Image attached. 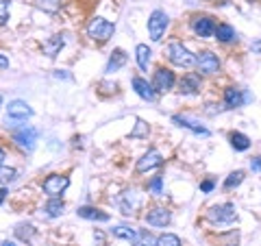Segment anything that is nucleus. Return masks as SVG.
I'll return each instance as SVG.
<instances>
[{
	"mask_svg": "<svg viewBox=\"0 0 261 246\" xmlns=\"http://www.w3.org/2000/svg\"><path fill=\"white\" fill-rule=\"evenodd\" d=\"M113 235L120 237V240H126V242H135L137 231L135 229H130V227H116L113 229Z\"/></svg>",
	"mask_w": 261,
	"mask_h": 246,
	"instance_id": "bb28decb",
	"label": "nucleus"
},
{
	"mask_svg": "<svg viewBox=\"0 0 261 246\" xmlns=\"http://www.w3.org/2000/svg\"><path fill=\"white\" fill-rule=\"evenodd\" d=\"M63 44H65L63 35H53V37H48L46 42H44L42 51H44V55H48V57H57V55H59V51L63 48Z\"/></svg>",
	"mask_w": 261,
	"mask_h": 246,
	"instance_id": "f3484780",
	"label": "nucleus"
},
{
	"mask_svg": "<svg viewBox=\"0 0 261 246\" xmlns=\"http://www.w3.org/2000/svg\"><path fill=\"white\" fill-rule=\"evenodd\" d=\"M46 214L50 216V218H57V216H61L63 214V209H65V205H63V201L61 199H50L46 203Z\"/></svg>",
	"mask_w": 261,
	"mask_h": 246,
	"instance_id": "b1692460",
	"label": "nucleus"
},
{
	"mask_svg": "<svg viewBox=\"0 0 261 246\" xmlns=\"http://www.w3.org/2000/svg\"><path fill=\"white\" fill-rule=\"evenodd\" d=\"M161 163H163L161 153H159V151H154V149H150L148 153H144V155H142V159H140V161H137V172H148V170H152V168L161 166Z\"/></svg>",
	"mask_w": 261,
	"mask_h": 246,
	"instance_id": "f8f14e48",
	"label": "nucleus"
},
{
	"mask_svg": "<svg viewBox=\"0 0 261 246\" xmlns=\"http://www.w3.org/2000/svg\"><path fill=\"white\" fill-rule=\"evenodd\" d=\"M172 122H176L178 127H185V129H190V131H194L196 135H209V131L205 129V127H200V125H196V122H192V120H187V118H181V116H174L172 118Z\"/></svg>",
	"mask_w": 261,
	"mask_h": 246,
	"instance_id": "4be33fe9",
	"label": "nucleus"
},
{
	"mask_svg": "<svg viewBox=\"0 0 261 246\" xmlns=\"http://www.w3.org/2000/svg\"><path fill=\"white\" fill-rule=\"evenodd\" d=\"M157 246H183V244L174 233H163L161 237H157Z\"/></svg>",
	"mask_w": 261,
	"mask_h": 246,
	"instance_id": "c85d7f7f",
	"label": "nucleus"
},
{
	"mask_svg": "<svg viewBox=\"0 0 261 246\" xmlns=\"http://www.w3.org/2000/svg\"><path fill=\"white\" fill-rule=\"evenodd\" d=\"M181 92L183 94H198L200 87H202V81H200V75L198 72H187V75H183L181 79Z\"/></svg>",
	"mask_w": 261,
	"mask_h": 246,
	"instance_id": "ddd939ff",
	"label": "nucleus"
},
{
	"mask_svg": "<svg viewBox=\"0 0 261 246\" xmlns=\"http://www.w3.org/2000/svg\"><path fill=\"white\" fill-rule=\"evenodd\" d=\"M0 68H9V59L3 57V55H0Z\"/></svg>",
	"mask_w": 261,
	"mask_h": 246,
	"instance_id": "e433bc0d",
	"label": "nucleus"
},
{
	"mask_svg": "<svg viewBox=\"0 0 261 246\" xmlns=\"http://www.w3.org/2000/svg\"><path fill=\"white\" fill-rule=\"evenodd\" d=\"M5 199H7V187H0V205H3Z\"/></svg>",
	"mask_w": 261,
	"mask_h": 246,
	"instance_id": "4c0bfd02",
	"label": "nucleus"
},
{
	"mask_svg": "<svg viewBox=\"0 0 261 246\" xmlns=\"http://www.w3.org/2000/svg\"><path fill=\"white\" fill-rule=\"evenodd\" d=\"M174 83H176V77H174L172 70H168V68H157L154 70V77H152L154 92L166 94V92H170V89L174 87Z\"/></svg>",
	"mask_w": 261,
	"mask_h": 246,
	"instance_id": "0eeeda50",
	"label": "nucleus"
},
{
	"mask_svg": "<svg viewBox=\"0 0 261 246\" xmlns=\"http://www.w3.org/2000/svg\"><path fill=\"white\" fill-rule=\"evenodd\" d=\"M216 39L222 44H228L235 39V29L231 27V24H218L216 27Z\"/></svg>",
	"mask_w": 261,
	"mask_h": 246,
	"instance_id": "412c9836",
	"label": "nucleus"
},
{
	"mask_svg": "<svg viewBox=\"0 0 261 246\" xmlns=\"http://www.w3.org/2000/svg\"><path fill=\"white\" fill-rule=\"evenodd\" d=\"M133 87H135L137 96H140V98H144V101L152 103L154 98H157V92H154L152 83H148V81H146V79H142V77H135V79H133Z\"/></svg>",
	"mask_w": 261,
	"mask_h": 246,
	"instance_id": "4468645a",
	"label": "nucleus"
},
{
	"mask_svg": "<svg viewBox=\"0 0 261 246\" xmlns=\"http://www.w3.org/2000/svg\"><path fill=\"white\" fill-rule=\"evenodd\" d=\"M207 218L211 220L214 225H228L238 218V211H235V205L231 203H222V205H216L207 211Z\"/></svg>",
	"mask_w": 261,
	"mask_h": 246,
	"instance_id": "f03ea898",
	"label": "nucleus"
},
{
	"mask_svg": "<svg viewBox=\"0 0 261 246\" xmlns=\"http://www.w3.org/2000/svg\"><path fill=\"white\" fill-rule=\"evenodd\" d=\"M3 163H5V151L0 149V168H3Z\"/></svg>",
	"mask_w": 261,
	"mask_h": 246,
	"instance_id": "58836bf2",
	"label": "nucleus"
},
{
	"mask_svg": "<svg viewBox=\"0 0 261 246\" xmlns=\"http://www.w3.org/2000/svg\"><path fill=\"white\" fill-rule=\"evenodd\" d=\"M37 129H33V127H22L18 129L13 133V142L20 146V149L24 151H33L35 149V142H37Z\"/></svg>",
	"mask_w": 261,
	"mask_h": 246,
	"instance_id": "1a4fd4ad",
	"label": "nucleus"
},
{
	"mask_svg": "<svg viewBox=\"0 0 261 246\" xmlns=\"http://www.w3.org/2000/svg\"><path fill=\"white\" fill-rule=\"evenodd\" d=\"M168 59L174 65H181V68H190V65L196 63V57L181 42H172L168 46Z\"/></svg>",
	"mask_w": 261,
	"mask_h": 246,
	"instance_id": "7ed1b4c3",
	"label": "nucleus"
},
{
	"mask_svg": "<svg viewBox=\"0 0 261 246\" xmlns=\"http://www.w3.org/2000/svg\"><path fill=\"white\" fill-rule=\"evenodd\" d=\"M228 139H231V146L235 151H248L250 149V139H248V135H244V133L233 131V133L228 135Z\"/></svg>",
	"mask_w": 261,
	"mask_h": 246,
	"instance_id": "5701e85b",
	"label": "nucleus"
},
{
	"mask_svg": "<svg viewBox=\"0 0 261 246\" xmlns=\"http://www.w3.org/2000/svg\"><path fill=\"white\" fill-rule=\"evenodd\" d=\"M0 246H15V244H13V242H3Z\"/></svg>",
	"mask_w": 261,
	"mask_h": 246,
	"instance_id": "ea45409f",
	"label": "nucleus"
},
{
	"mask_svg": "<svg viewBox=\"0 0 261 246\" xmlns=\"http://www.w3.org/2000/svg\"><path fill=\"white\" fill-rule=\"evenodd\" d=\"M161 183H163V179H161V177H154L148 187H150V190H152L154 194H161Z\"/></svg>",
	"mask_w": 261,
	"mask_h": 246,
	"instance_id": "72a5a7b5",
	"label": "nucleus"
},
{
	"mask_svg": "<svg viewBox=\"0 0 261 246\" xmlns=\"http://www.w3.org/2000/svg\"><path fill=\"white\" fill-rule=\"evenodd\" d=\"M242 181H244V172H242V170L231 172V175H228V179L224 181V190H233V187H238Z\"/></svg>",
	"mask_w": 261,
	"mask_h": 246,
	"instance_id": "cd10ccee",
	"label": "nucleus"
},
{
	"mask_svg": "<svg viewBox=\"0 0 261 246\" xmlns=\"http://www.w3.org/2000/svg\"><path fill=\"white\" fill-rule=\"evenodd\" d=\"M137 205H140V196H137V192H124L120 196V209H122L124 216L135 214Z\"/></svg>",
	"mask_w": 261,
	"mask_h": 246,
	"instance_id": "2eb2a0df",
	"label": "nucleus"
},
{
	"mask_svg": "<svg viewBox=\"0 0 261 246\" xmlns=\"http://www.w3.org/2000/svg\"><path fill=\"white\" fill-rule=\"evenodd\" d=\"M170 220H172V214H170V209H166V207H152L148 214H146V223L150 227H166V225H170Z\"/></svg>",
	"mask_w": 261,
	"mask_h": 246,
	"instance_id": "9b49d317",
	"label": "nucleus"
},
{
	"mask_svg": "<svg viewBox=\"0 0 261 246\" xmlns=\"http://www.w3.org/2000/svg\"><path fill=\"white\" fill-rule=\"evenodd\" d=\"M33 116V109L24 101H11L7 107V122H27Z\"/></svg>",
	"mask_w": 261,
	"mask_h": 246,
	"instance_id": "6e6552de",
	"label": "nucleus"
},
{
	"mask_svg": "<svg viewBox=\"0 0 261 246\" xmlns=\"http://www.w3.org/2000/svg\"><path fill=\"white\" fill-rule=\"evenodd\" d=\"M168 22H170V18H168L166 11L154 9L150 13V18H148V33H150L152 42H161L163 33H166V29H168Z\"/></svg>",
	"mask_w": 261,
	"mask_h": 246,
	"instance_id": "20e7f679",
	"label": "nucleus"
},
{
	"mask_svg": "<svg viewBox=\"0 0 261 246\" xmlns=\"http://www.w3.org/2000/svg\"><path fill=\"white\" fill-rule=\"evenodd\" d=\"M200 190L202 192H211V190H214V181H202L200 183Z\"/></svg>",
	"mask_w": 261,
	"mask_h": 246,
	"instance_id": "c9c22d12",
	"label": "nucleus"
},
{
	"mask_svg": "<svg viewBox=\"0 0 261 246\" xmlns=\"http://www.w3.org/2000/svg\"><path fill=\"white\" fill-rule=\"evenodd\" d=\"M15 175H18V172H15V168H0V183L3 185H7V183H11V181H15Z\"/></svg>",
	"mask_w": 261,
	"mask_h": 246,
	"instance_id": "2f4dec72",
	"label": "nucleus"
},
{
	"mask_svg": "<svg viewBox=\"0 0 261 246\" xmlns=\"http://www.w3.org/2000/svg\"><path fill=\"white\" fill-rule=\"evenodd\" d=\"M250 168L255 170V172H261V157H255V159H250Z\"/></svg>",
	"mask_w": 261,
	"mask_h": 246,
	"instance_id": "f704fd0d",
	"label": "nucleus"
},
{
	"mask_svg": "<svg viewBox=\"0 0 261 246\" xmlns=\"http://www.w3.org/2000/svg\"><path fill=\"white\" fill-rule=\"evenodd\" d=\"M133 246H157V237H154L150 231H137Z\"/></svg>",
	"mask_w": 261,
	"mask_h": 246,
	"instance_id": "393cba45",
	"label": "nucleus"
},
{
	"mask_svg": "<svg viewBox=\"0 0 261 246\" xmlns=\"http://www.w3.org/2000/svg\"><path fill=\"white\" fill-rule=\"evenodd\" d=\"M126 59H128L126 53L122 51V48H116V51L111 53V57H109V61H107V68H105V72H109V75H111V72H118V70L122 68V65L126 63Z\"/></svg>",
	"mask_w": 261,
	"mask_h": 246,
	"instance_id": "dca6fc26",
	"label": "nucleus"
},
{
	"mask_svg": "<svg viewBox=\"0 0 261 246\" xmlns=\"http://www.w3.org/2000/svg\"><path fill=\"white\" fill-rule=\"evenodd\" d=\"M148 135V125L144 120H137L135 122V129L130 131V137H146Z\"/></svg>",
	"mask_w": 261,
	"mask_h": 246,
	"instance_id": "473e14b6",
	"label": "nucleus"
},
{
	"mask_svg": "<svg viewBox=\"0 0 261 246\" xmlns=\"http://www.w3.org/2000/svg\"><path fill=\"white\" fill-rule=\"evenodd\" d=\"M9 11H11V0H0V27L9 22Z\"/></svg>",
	"mask_w": 261,
	"mask_h": 246,
	"instance_id": "7c9ffc66",
	"label": "nucleus"
},
{
	"mask_svg": "<svg viewBox=\"0 0 261 246\" xmlns=\"http://www.w3.org/2000/svg\"><path fill=\"white\" fill-rule=\"evenodd\" d=\"M0 105H3V96H0Z\"/></svg>",
	"mask_w": 261,
	"mask_h": 246,
	"instance_id": "a19ab883",
	"label": "nucleus"
},
{
	"mask_svg": "<svg viewBox=\"0 0 261 246\" xmlns=\"http://www.w3.org/2000/svg\"><path fill=\"white\" fill-rule=\"evenodd\" d=\"M76 214L85 220H100V223H107L109 220V214H105V211L96 209V207H79Z\"/></svg>",
	"mask_w": 261,
	"mask_h": 246,
	"instance_id": "6ab92c4d",
	"label": "nucleus"
},
{
	"mask_svg": "<svg viewBox=\"0 0 261 246\" xmlns=\"http://www.w3.org/2000/svg\"><path fill=\"white\" fill-rule=\"evenodd\" d=\"M35 235V227L33 225H18L15 227V237H18V240H22V242H29L31 237Z\"/></svg>",
	"mask_w": 261,
	"mask_h": 246,
	"instance_id": "a878e982",
	"label": "nucleus"
},
{
	"mask_svg": "<svg viewBox=\"0 0 261 246\" xmlns=\"http://www.w3.org/2000/svg\"><path fill=\"white\" fill-rule=\"evenodd\" d=\"M216 20L211 18V15H198V18L192 20V29L198 37H211L216 35Z\"/></svg>",
	"mask_w": 261,
	"mask_h": 246,
	"instance_id": "9d476101",
	"label": "nucleus"
},
{
	"mask_svg": "<svg viewBox=\"0 0 261 246\" xmlns=\"http://www.w3.org/2000/svg\"><path fill=\"white\" fill-rule=\"evenodd\" d=\"M248 98L250 96H244L242 98V92H240V89H235V87H226L224 89V103H226V107H231V109L242 107V103L248 101Z\"/></svg>",
	"mask_w": 261,
	"mask_h": 246,
	"instance_id": "a211bd4d",
	"label": "nucleus"
},
{
	"mask_svg": "<svg viewBox=\"0 0 261 246\" xmlns=\"http://www.w3.org/2000/svg\"><path fill=\"white\" fill-rule=\"evenodd\" d=\"M63 0H37V7L39 9H44L48 13H55V11H59V7H61Z\"/></svg>",
	"mask_w": 261,
	"mask_h": 246,
	"instance_id": "c756f323",
	"label": "nucleus"
},
{
	"mask_svg": "<svg viewBox=\"0 0 261 246\" xmlns=\"http://www.w3.org/2000/svg\"><path fill=\"white\" fill-rule=\"evenodd\" d=\"M150 48L146 44H137L135 48V59H137V65H140L142 70H148V63H150Z\"/></svg>",
	"mask_w": 261,
	"mask_h": 246,
	"instance_id": "aec40b11",
	"label": "nucleus"
},
{
	"mask_svg": "<svg viewBox=\"0 0 261 246\" xmlns=\"http://www.w3.org/2000/svg\"><path fill=\"white\" fill-rule=\"evenodd\" d=\"M113 31H116V27L109 22V20H105V18H94L92 22L87 24V35L94 39V42H107V39L113 35Z\"/></svg>",
	"mask_w": 261,
	"mask_h": 246,
	"instance_id": "f257e3e1",
	"label": "nucleus"
},
{
	"mask_svg": "<svg viewBox=\"0 0 261 246\" xmlns=\"http://www.w3.org/2000/svg\"><path fill=\"white\" fill-rule=\"evenodd\" d=\"M68 185H70V179L65 175H50L44 179L42 190L50 196V199H59V196L68 190Z\"/></svg>",
	"mask_w": 261,
	"mask_h": 246,
	"instance_id": "39448f33",
	"label": "nucleus"
},
{
	"mask_svg": "<svg viewBox=\"0 0 261 246\" xmlns=\"http://www.w3.org/2000/svg\"><path fill=\"white\" fill-rule=\"evenodd\" d=\"M196 65H198L200 75H207V77H214L220 72V59L211 51L198 53V57H196Z\"/></svg>",
	"mask_w": 261,
	"mask_h": 246,
	"instance_id": "423d86ee",
	"label": "nucleus"
}]
</instances>
